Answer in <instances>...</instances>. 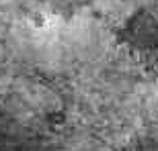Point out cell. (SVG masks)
<instances>
[{"label": "cell", "mask_w": 158, "mask_h": 151, "mask_svg": "<svg viewBox=\"0 0 158 151\" xmlns=\"http://www.w3.org/2000/svg\"><path fill=\"white\" fill-rule=\"evenodd\" d=\"M117 43L138 51H158V14L150 8H138L115 31Z\"/></svg>", "instance_id": "1"}]
</instances>
